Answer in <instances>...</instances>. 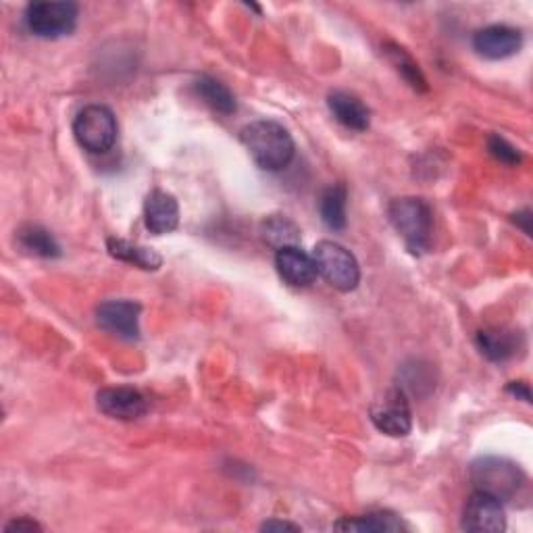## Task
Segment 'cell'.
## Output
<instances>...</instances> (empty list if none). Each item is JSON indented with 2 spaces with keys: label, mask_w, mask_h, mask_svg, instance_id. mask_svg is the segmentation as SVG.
I'll use <instances>...</instances> for the list:
<instances>
[{
  "label": "cell",
  "mask_w": 533,
  "mask_h": 533,
  "mask_svg": "<svg viewBox=\"0 0 533 533\" xmlns=\"http://www.w3.org/2000/svg\"><path fill=\"white\" fill-rule=\"evenodd\" d=\"M240 140L248 155L265 171L286 169L296 152L292 134L275 121L248 123L240 132Z\"/></svg>",
  "instance_id": "cell-1"
},
{
  "label": "cell",
  "mask_w": 533,
  "mask_h": 533,
  "mask_svg": "<svg viewBox=\"0 0 533 533\" xmlns=\"http://www.w3.org/2000/svg\"><path fill=\"white\" fill-rule=\"evenodd\" d=\"M388 219L413 255H421L429 248L434 215L423 198L404 196L392 200L388 205Z\"/></svg>",
  "instance_id": "cell-2"
},
{
  "label": "cell",
  "mask_w": 533,
  "mask_h": 533,
  "mask_svg": "<svg viewBox=\"0 0 533 533\" xmlns=\"http://www.w3.org/2000/svg\"><path fill=\"white\" fill-rule=\"evenodd\" d=\"M471 479L479 492H486L500 502L513 500L527 484L523 469L500 456H484L471 465Z\"/></svg>",
  "instance_id": "cell-3"
},
{
  "label": "cell",
  "mask_w": 533,
  "mask_h": 533,
  "mask_svg": "<svg viewBox=\"0 0 533 533\" xmlns=\"http://www.w3.org/2000/svg\"><path fill=\"white\" fill-rule=\"evenodd\" d=\"M313 259L317 265V273L332 288L340 292H352L359 286L361 267L352 252L346 250L342 244L329 240L319 242L313 250Z\"/></svg>",
  "instance_id": "cell-4"
},
{
  "label": "cell",
  "mask_w": 533,
  "mask_h": 533,
  "mask_svg": "<svg viewBox=\"0 0 533 533\" xmlns=\"http://www.w3.org/2000/svg\"><path fill=\"white\" fill-rule=\"evenodd\" d=\"M73 136L84 150L103 155L117 140V119L105 105H88L73 119Z\"/></svg>",
  "instance_id": "cell-5"
},
{
  "label": "cell",
  "mask_w": 533,
  "mask_h": 533,
  "mask_svg": "<svg viewBox=\"0 0 533 533\" xmlns=\"http://www.w3.org/2000/svg\"><path fill=\"white\" fill-rule=\"evenodd\" d=\"M80 9L73 3H32L25 9V25L28 30L46 40L69 36L78 25Z\"/></svg>",
  "instance_id": "cell-6"
},
{
  "label": "cell",
  "mask_w": 533,
  "mask_h": 533,
  "mask_svg": "<svg viewBox=\"0 0 533 533\" xmlns=\"http://www.w3.org/2000/svg\"><path fill=\"white\" fill-rule=\"evenodd\" d=\"M371 421L386 436L404 438L413 429V413L409 404V394L402 388H390L382 398L371 404Z\"/></svg>",
  "instance_id": "cell-7"
},
{
  "label": "cell",
  "mask_w": 533,
  "mask_h": 533,
  "mask_svg": "<svg viewBox=\"0 0 533 533\" xmlns=\"http://www.w3.org/2000/svg\"><path fill=\"white\" fill-rule=\"evenodd\" d=\"M142 307L134 300H107L96 309L98 325L123 340L140 338Z\"/></svg>",
  "instance_id": "cell-8"
},
{
  "label": "cell",
  "mask_w": 533,
  "mask_h": 533,
  "mask_svg": "<svg viewBox=\"0 0 533 533\" xmlns=\"http://www.w3.org/2000/svg\"><path fill=\"white\" fill-rule=\"evenodd\" d=\"M98 411L117 421H136L148 413L146 396L128 386L103 388L96 394Z\"/></svg>",
  "instance_id": "cell-9"
},
{
  "label": "cell",
  "mask_w": 533,
  "mask_h": 533,
  "mask_svg": "<svg viewBox=\"0 0 533 533\" xmlns=\"http://www.w3.org/2000/svg\"><path fill=\"white\" fill-rule=\"evenodd\" d=\"M461 525L465 531H473V533L504 531L506 527L504 506L498 498L477 490L465 504Z\"/></svg>",
  "instance_id": "cell-10"
},
{
  "label": "cell",
  "mask_w": 533,
  "mask_h": 533,
  "mask_svg": "<svg viewBox=\"0 0 533 533\" xmlns=\"http://www.w3.org/2000/svg\"><path fill=\"white\" fill-rule=\"evenodd\" d=\"M523 46V34L511 25H488L475 32L473 48L479 57L490 61H502L517 55Z\"/></svg>",
  "instance_id": "cell-11"
},
{
  "label": "cell",
  "mask_w": 533,
  "mask_h": 533,
  "mask_svg": "<svg viewBox=\"0 0 533 533\" xmlns=\"http://www.w3.org/2000/svg\"><path fill=\"white\" fill-rule=\"evenodd\" d=\"M146 230L155 236L171 234L180 225V205L173 194L165 190H152L144 202Z\"/></svg>",
  "instance_id": "cell-12"
},
{
  "label": "cell",
  "mask_w": 533,
  "mask_h": 533,
  "mask_svg": "<svg viewBox=\"0 0 533 533\" xmlns=\"http://www.w3.org/2000/svg\"><path fill=\"white\" fill-rule=\"evenodd\" d=\"M275 267L279 277L292 288H307L317 279V265L315 259L298 246L279 248L275 255Z\"/></svg>",
  "instance_id": "cell-13"
},
{
  "label": "cell",
  "mask_w": 533,
  "mask_h": 533,
  "mask_svg": "<svg viewBox=\"0 0 533 533\" xmlns=\"http://www.w3.org/2000/svg\"><path fill=\"white\" fill-rule=\"evenodd\" d=\"M327 107L338 123L352 132H365L371 123V113L361 98L350 92L336 90L327 96Z\"/></svg>",
  "instance_id": "cell-14"
},
{
  "label": "cell",
  "mask_w": 533,
  "mask_h": 533,
  "mask_svg": "<svg viewBox=\"0 0 533 533\" xmlns=\"http://www.w3.org/2000/svg\"><path fill=\"white\" fill-rule=\"evenodd\" d=\"M475 344L486 359L494 363H504L513 359L521 348V336L509 332V329H484V332L477 334Z\"/></svg>",
  "instance_id": "cell-15"
},
{
  "label": "cell",
  "mask_w": 533,
  "mask_h": 533,
  "mask_svg": "<svg viewBox=\"0 0 533 533\" xmlns=\"http://www.w3.org/2000/svg\"><path fill=\"white\" fill-rule=\"evenodd\" d=\"M107 250L113 259L136 265L144 271H157L163 265V259L157 250L140 246L136 242L123 240V238H109Z\"/></svg>",
  "instance_id": "cell-16"
},
{
  "label": "cell",
  "mask_w": 533,
  "mask_h": 533,
  "mask_svg": "<svg viewBox=\"0 0 533 533\" xmlns=\"http://www.w3.org/2000/svg\"><path fill=\"white\" fill-rule=\"evenodd\" d=\"M17 242L23 252L40 259H57L61 257V246L55 236L40 225H23L17 232Z\"/></svg>",
  "instance_id": "cell-17"
},
{
  "label": "cell",
  "mask_w": 533,
  "mask_h": 533,
  "mask_svg": "<svg viewBox=\"0 0 533 533\" xmlns=\"http://www.w3.org/2000/svg\"><path fill=\"white\" fill-rule=\"evenodd\" d=\"M194 88H196L198 96L205 100V103L215 113H221V115H234L236 113V109H238L236 96L223 82L211 78V75H200Z\"/></svg>",
  "instance_id": "cell-18"
},
{
  "label": "cell",
  "mask_w": 533,
  "mask_h": 533,
  "mask_svg": "<svg viewBox=\"0 0 533 533\" xmlns=\"http://www.w3.org/2000/svg\"><path fill=\"white\" fill-rule=\"evenodd\" d=\"M346 200H348V192H346V186L342 184H334L323 190L319 198V213L329 230L342 232L346 227V221H348Z\"/></svg>",
  "instance_id": "cell-19"
},
{
  "label": "cell",
  "mask_w": 533,
  "mask_h": 533,
  "mask_svg": "<svg viewBox=\"0 0 533 533\" xmlns=\"http://www.w3.org/2000/svg\"><path fill=\"white\" fill-rule=\"evenodd\" d=\"M334 529L338 531H359V533H382V531H402L406 525L400 517L392 513H371L363 517H346L338 523H334Z\"/></svg>",
  "instance_id": "cell-20"
},
{
  "label": "cell",
  "mask_w": 533,
  "mask_h": 533,
  "mask_svg": "<svg viewBox=\"0 0 533 533\" xmlns=\"http://www.w3.org/2000/svg\"><path fill=\"white\" fill-rule=\"evenodd\" d=\"M261 238L275 250L300 244L298 225L286 215H271L261 223Z\"/></svg>",
  "instance_id": "cell-21"
},
{
  "label": "cell",
  "mask_w": 533,
  "mask_h": 533,
  "mask_svg": "<svg viewBox=\"0 0 533 533\" xmlns=\"http://www.w3.org/2000/svg\"><path fill=\"white\" fill-rule=\"evenodd\" d=\"M386 55L390 63L396 67V71L402 75V80L409 84L417 92H427V80L423 71L419 69L417 61L406 53V50L398 44H386Z\"/></svg>",
  "instance_id": "cell-22"
},
{
  "label": "cell",
  "mask_w": 533,
  "mask_h": 533,
  "mask_svg": "<svg viewBox=\"0 0 533 533\" xmlns=\"http://www.w3.org/2000/svg\"><path fill=\"white\" fill-rule=\"evenodd\" d=\"M488 150H490V155H492L494 159H498V161L504 163V165H519V163L523 161L519 148H515L509 140L502 138V136H498V134L490 136V140H488Z\"/></svg>",
  "instance_id": "cell-23"
},
{
  "label": "cell",
  "mask_w": 533,
  "mask_h": 533,
  "mask_svg": "<svg viewBox=\"0 0 533 533\" xmlns=\"http://www.w3.org/2000/svg\"><path fill=\"white\" fill-rule=\"evenodd\" d=\"M5 531L7 533H34V531H42V525L36 523L34 519L21 517V519H13L11 523H7Z\"/></svg>",
  "instance_id": "cell-24"
},
{
  "label": "cell",
  "mask_w": 533,
  "mask_h": 533,
  "mask_svg": "<svg viewBox=\"0 0 533 533\" xmlns=\"http://www.w3.org/2000/svg\"><path fill=\"white\" fill-rule=\"evenodd\" d=\"M261 529H263V531H300V525H294V523H288V521L271 519V521L263 523Z\"/></svg>",
  "instance_id": "cell-25"
},
{
  "label": "cell",
  "mask_w": 533,
  "mask_h": 533,
  "mask_svg": "<svg viewBox=\"0 0 533 533\" xmlns=\"http://www.w3.org/2000/svg\"><path fill=\"white\" fill-rule=\"evenodd\" d=\"M506 392L525 400V402H531V392H529V386L523 384V382H511L509 388H506Z\"/></svg>",
  "instance_id": "cell-26"
},
{
  "label": "cell",
  "mask_w": 533,
  "mask_h": 533,
  "mask_svg": "<svg viewBox=\"0 0 533 533\" xmlns=\"http://www.w3.org/2000/svg\"><path fill=\"white\" fill-rule=\"evenodd\" d=\"M515 223H519L521 227H523V232L527 234V236H531V213H529V209H525V211H521V213H517L515 215Z\"/></svg>",
  "instance_id": "cell-27"
}]
</instances>
